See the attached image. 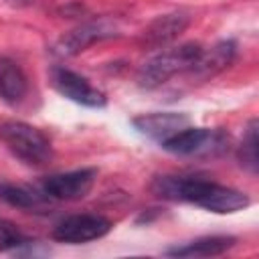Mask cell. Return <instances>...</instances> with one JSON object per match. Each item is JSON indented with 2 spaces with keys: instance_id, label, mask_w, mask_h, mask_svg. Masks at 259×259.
Masks as SVG:
<instances>
[{
  "instance_id": "obj_7",
  "label": "cell",
  "mask_w": 259,
  "mask_h": 259,
  "mask_svg": "<svg viewBox=\"0 0 259 259\" xmlns=\"http://www.w3.org/2000/svg\"><path fill=\"white\" fill-rule=\"evenodd\" d=\"M111 231V221L103 214L81 212L71 214L59 221L53 229V239L67 245H81L89 241H97Z\"/></svg>"
},
{
  "instance_id": "obj_12",
  "label": "cell",
  "mask_w": 259,
  "mask_h": 259,
  "mask_svg": "<svg viewBox=\"0 0 259 259\" xmlns=\"http://www.w3.org/2000/svg\"><path fill=\"white\" fill-rule=\"evenodd\" d=\"M26 95L28 77L22 67L8 57H0V99L8 105H18Z\"/></svg>"
},
{
  "instance_id": "obj_17",
  "label": "cell",
  "mask_w": 259,
  "mask_h": 259,
  "mask_svg": "<svg viewBox=\"0 0 259 259\" xmlns=\"http://www.w3.org/2000/svg\"><path fill=\"white\" fill-rule=\"evenodd\" d=\"M14 2H22V0H14Z\"/></svg>"
},
{
  "instance_id": "obj_11",
  "label": "cell",
  "mask_w": 259,
  "mask_h": 259,
  "mask_svg": "<svg viewBox=\"0 0 259 259\" xmlns=\"http://www.w3.org/2000/svg\"><path fill=\"white\" fill-rule=\"evenodd\" d=\"M235 55H237V45L233 40H219L212 47H202L198 59L194 61V65L186 75L198 81H206L219 75L221 71H225L233 63Z\"/></svg>"
},
{
  "instance_id": "obj_5",
  "label": "cell",
  "mask_w": 259,
  "mask_h": 259,
  "mask_svg": "<svg viewBox=\"0 0 259 259\" xmlns=\"http://www.w3.org/2000/svg\"><path fill=\"white\" fill-rule=\"evenodd\" d=\"M117 34H119L117 22L111 18L85 20L57 40L55 53L61 57H75V55L87 51L91 45L101 42V40L111 38V36H117Z\"/></svg>"
},
{
  "instance_id": "obj_8",
  "label": "cell",
  "mask_w": 259,
  "mask_h": 259,
  "mask_svg": "<svg viewBox=\"0 0 259 259\" xmlns=\"http://www.w3.org/2000/svg\"><path fill=\"white\" fill-rule=\"evenodd\" d=\"M95 180L97 168H79L47 176L40 182V190L49 200H79L91 192Z\"/></svg>"
},
{
  "instance_id": "obj_6",
  "label": "cell",
  "mask_w": 259,
  "mask_h": 259,
  "mask_svg": "<svg viewBox=\"0 0 259 259\" xmlns=\"http://www.w3.org/2000/svg\"><path fill=\"white\" fill-rule=\"evenodd\" d=\"M49 81L59 95L73 103L85 107H103L107 103V97L101 89H97L89 79L67 67H53L49 71Z\"/></svg>"
},
{
  "instance_id": "obj_1",
  "label": "cell",
  "mask_w": 259,
  "mask_h": 259,
  "mask_svg": "<svg viewBox=\"0 0 259 259\" xmlns=\"http://www.w3.org/2000/svg\"><path fill=\"white\" fill-rule=\"evenodd\" d=\"M150 190L158 198L172 202H188L217 214L239 212L251 204V198L243 190L200 176H184V174L156 176L150 184Z\"/></svg>"
},
{
  "instance_id": "obj_4",
  "label": "cell",
  "mask_w": 259,
  "mask_h": 259,
  "mask_svg": "<svg viewBox=\"0 0 259 259\" xmlns=\"http://www.w3.org/2000/svg\"><path fill=\"white\" fill-rule=\"evenodd\" d=\"M229 136L223 130L186 125L160 146L176 156H219L227 150Z\"/></svg>"
},
{
  "instance_id": "obj_16",
  "label": "cell",
  "mask_w": 259,
  "mask_h": 259,
  "mask_svg": "<svg viewBox=\"0 0 259 259\" xmlns=\"http://www.w3.org/2000/svg\"><path fill=\"white\" fill-rule=\"evenodd\" d=\"M26 243H28V241H26V237L20 233V229H18L12 221L0 217V253H2V251L18 249L20 245H26Z\"/></svg>"
},
{
  "instance_id": "obj_13",
  "label": "cell",
  "mask_w": 259,
  "mask_h": 259,
  "mask_svg": "<svg viewBox=\"0 0 259 259\" xmlns=\"http://www.w3.org/2000/svg\"><path fill=\"white\" fill-rule=\"evenodd\" d=\"M237 239L235 237H227V235H212V237H200L194 239L190 243H184L180 247H172L166 249V255L172 257H214V255H223L225 251H229L231 247H235Z\"/></svg>"
},
{
  "instance_id": "obj_15",
  "label": "cell",
  "mask_w": 259,
  "mask_h": 259,
  "mask_svg": "<svg viewBox=\"0 0 259 259\" xmlns=\"http://www.w3.org/2000/svg\"><path fill=\"white\" fill-rule=\"evenodd\" d=\"M259 140H257V119H251L245 127V134H243V140L237 148V160L241 164L243 170H247L249 174H257L259 170V154H257V146Z\"/></svg>"
},
{
  "instance_id": "obj_3",
  "label": "cell",
  "mask_w": 259,
  "mask_h": 259,
  "mask_svg": "<svg viewBox=\"0 0 259 259\" xmlns=\"http://www.w3.org/2000/svg\"><path fill=\"white\" fill-rule=\"evenodd\" d=\"M0 142L6 150L26 166H47L53 160L51 140L34 125L18 119L0 121Z\"/></svg>"
},
{
  "instance_id": "obj_9",
  "label": "cell",
  "mask_w": 259,
  "mask_h": 259,
  "mask_svg": "<svg viewBox=\"0 0 259 259\" xmlns=\"http://www.w3.org/2000/svg\"><path fill=\"white\" fill-rule=\"evenodd\" d=\"M132 125L140 134L162 144L164 140H168L170 136L180 132L182 127L190 125V117L184 113H178V111H150V113L136 115L132 119Z\"/></svg>"
},
{
  "instance_id": "obj_14",
  "label": "cell",
  "mask_w": 259,
  "mask_h": 259,
  "mask_svg": "<svg viewBox=\"0 0 259 259\" xmlns=\"http://www.w3.org/2000/svg\"><path fill=\"white\" fill-rule=\"evenodd\" d=\"M0 200H4L6 204L14 208H22V210H36L49 202L42 190L36 192L28 186L12 184V182H0Z\"/></svg>"
},
{
  "instance_id": "obj_10",
  "label": "cell",
  "mask_w": 259,
  "mask_h": 259,
  "mask_svg": "<svg viewBox=\"0 0 259 259\" xmlns=\"http://www.w3.org/2000/svg\"><path fill=\"white\" fill-rule=\"evenodd\" d=\"M190 24V16L182 10H176V12H168V14H162L158 18H154L146 30L142 32V45L148 47V49H164L166 45L174 42Z\"/></svg>"
},
{
  "instance_id": "obj_2",
  "label": "cell",
  "mask_w": 259,
  "mask_h": 259,
  "mask_svg": "<svg viewBox=\"0 0 259 259\" xmlns=\"http://www.w3.org/2000/svg\"><path fill=\"white\" fill-rule=\"evenodd\" d=\"M202 45L198 42H184L178 47L164 49L150 57L138 71V85L142 89H158L168 83L176 75H186L194 61L198 59Z\"/></svg>"
}]
</instances>
